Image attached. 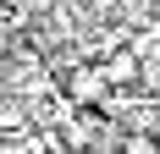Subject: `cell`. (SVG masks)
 Wrapping results in <instances>:
<instances>
[{
  "instance_id": "3",
  "label": "cell",
  "mask_w": 160,
  "mask_h": 154,
  "mask_svg": "<svg viewBox=\"0 0 160 154\" xmlns=\"http://www.w3.org/2000/svg\"><path fill=\"white\" fill-rule=\"evenodd\" d=\"M116 154H160V138H149V132H122V149Z\"/></svg>"
},
{
  "instance_id": "1",
  "label": "cell",
  "mask_w": 160,
  "mask_h": 154,
  "mask_svg": "<svg viewBox=\"0 0 160 154\" xmlns=\"http://www.w3.org/2000/svg\"><path fill=\"white\" fill-rule=\"evenodd\" d=\"M55 77H61L66 110H105L116 99V88H111L99 61H66V66H55Z\"/></svg>"
},
{
  "instance_id": "2",
  "label": "cell",
  "mask_w": 160,
  "mask_h": 154,
  "mask_svg": "<svg viewBox=\"0 0 160 154\" xmlns=\"http://www.w3.org/2000/svg\"><path fill=\"white\" fill-rule=\"evenodd\" d=\"M99 66H105V77H111V88H138V83H144V55H138L132 44L105 50V55H99Z\"/></svg>"
}]
</instances>
